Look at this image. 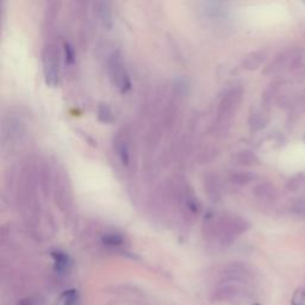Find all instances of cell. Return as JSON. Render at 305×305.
<instances>
[{"label": "cell", "mask_w": 305, "mask_h": 305, "mask_svg": "<svg viewBox=\"0 0 305 305\" xmlns=\"http://www.w3.org/2000/svg\"><path fill=\"white\" fill-rule=\"evenodd\" d=\"M109 73L114 85L119 90L120 93H125L130 90L131 82L129 74L123 65L122 56L119 53H114L109 58Z\"/></svg>", "instance_id": "cell-1"}, {"label": "cell", "mask_w": 305, "mask_h": 305, "mask_svg": "<svg viewBox=\"0 0 305 305\" xmlns=\"http://www.w3.org/2000/svg\"><path fill=\"white\" fill-rule=\"evenodd\" d=\"M43 71L45 81L50 86H56L58 84V60L54 48L47 47L43 53Z\"/></svg>", "instance_id": "cell-2"}, {"label": "cell", "mask_w": 305, "mask_h": 305, "mask_svg": "<svg viewBox=\"0 0 305 305\" xmlns=\"http://www.w3.org/2000/svg\"><path fill=\"white\" fill-rule=\"evenodd\" d=\"M302 60V54L299 50H286L279 54L273 60V62L267 67L266 73H277L286 68H293Z\"/></svg>", "instance_id": "cell-3"}, {"label": "cell", "mask_w": 305, "mask_h": 305, "mask_svg": "<svg viewBox=\"0 0 305 305\" xmlns=\"http://www.w3.org/2000/svg\"><path fill=\"white\" fill-rule=\"evenodd\" d=\"M254 194L256 197L260 198V199H273L277 194V191H275L274 186L269 183H262L260 185H258L254 189Z\"/></svg>", "instance_id": "cell-4"}, {"label": "cell", "mask_w": 305, "mask_h": 305, "mask_svg": "<svg viewBox=\"0 0 305 305\" xmlns=\"http://www.w3.org/2000/svg\"><path fill=\"white\" fill-rule=\"evenodd\" d=\"M79 301V293L74 288H69L60 294L57 298L56 305H76Z\"/></svg>", "instance_id": "cell-5"}, {"label": "cell", "mask_w": 305, "mask_h": 305, "mask_svg": "<svg viewBox=\"0 0 305 305\" xmlns=\"http://www.w3.org/2000/svg\"><path fill=\"white\" fill-rule=\"evenodd\" d=\"M52 256L53 259H54L56 271L65 272L68 269L71 261H69L68 255H66L63 251H54V253L52 254Z\"/></svg>", "instance_id": "cell-6"}, {"label": "cell", "mask_w": 305, "mask_h": 305, "mask_svg": "<svg viewBox=\"0 0 305 305\" xmlns=\"http://www.w3.org/2000/svg\"><path fill=\"white\" fill-rule=\"evenodd\" d=\"M264 60H265L264 53L262 52L254 53L253 55H250L249 57H247V60H246V62H245V66H246V68H248V69H255V68H258L262 62H264Z\"/></svg>", "instance_id": "cell-7"}, {"label": "cell", "mask_w": 305, "mask_h": 305, "mask_svg": "<svg viewBox=\"0 0 305 305\" xmlns=\"http://www.w3.org/2000/svg\"><path fill=\"white\" fill-rule=\"evenodd\" d=\"M98 118L104 123H111L114 120V114L106 104H100L98 108Z\"/></svg>", "instance_id": "cell-8"}, {"label": "cell", "mask_w": 305, "mask_h": 305, "mask_svg": "<svg viewBox=\"0 0 305 305\" xmlns=\"http://www.w3.org/2000/svg\"><path fill=\"white\" fill-rule=\"evenodd\" d=\"M117 152H118V156L123 165L129 164V151H128V147L124 141L118 142V144H117Z\"/></svg>", "instance_id": "cell-9"}, {"label": "cell", "mask_w": 305, "mask_h": 305, "mask_svg": "<svg viewBox=\"0 0 305 305\" xmlns=\"http://www.w3.org/2000/svg\"><path fill=\"white\" fill-rule=\"evenodd\" d=\"M103 242L110 247H118L123 243V237L119 234H109L103 237Z\"/></svg>", "instance_id": "cell-10"}, {"label": "cell", "mask_w": 305, "mask_h": 305, "mask_svg": "<svg viewBox=\"0 0 305 305\" xmlns=\"http://www.w3.org/2000/svg\"><path fill=\"white\" fill-rule=\"evenodd\" d=\"M240 162L243 165H256L259 162L258 157L251 152H242L240 154Z\"/></svg>", "instance_id": "cell-11"}, {"label": "cell", "mask_w": 305, "mask_h": 305, "mask_svg": "<svg viewBox=\"0 0 305 305\" xmlns=\"http://www.w3.org/2000/svg\"><path fill=\"white\" fill-rule=\"evenodd\" d=\"M303 179H304L303 175L293 176V178L290 179V180L287 181V184H286V190H287L288 192L297 191V190L301 187L302 183H303Z\"/></svg>", "instance_id": "cell-12"}, {"label": "cell", "mask_w": 305, "mask_h": 305, "mask_svg": "<svg viewBox=\"0 0 305 305\" xmlns=\"http://www.w3.org/2000/svg\"><path fill=\"white\" fill-rule=\"evenodd\" d=\"M292 211L299 217H305V198L297 199L292 205Z\"/></svg>", "instance_id": "cell-13"}, {"label": "cell", "mask_w": 305, "mask_h": 305, "mask_svg": "<svg viewBox=\"0 0 305 305\" xmlns=\"http://www.w3.org/2000/svg\"><path fill=\"white\" fill-rule=\"evenodd\" d=\"M293 305H305V286L298 288L292 297Z\"/></svg>", "instance_id": "cell-14"}, {"label": "cell", "mask_w": 305, "mask_h": 305, "mask_svg": "<svg viewBox=\"0 0 305 305\" xmlns=\"http://www.w3.org/2000/svg\"><path fill=\"white\" fill-rule=\"evenodd\" d=\"M65 55H66V61L69 63H73L76 60V54H74L73 48L71 47V44L65 43Z\"/></svg>", "instance_id": "cell-15"}, {"label": "cell", "mask_w": 305, "mask_h": 305, "mask_svg": "<svg viewBox=\"0 0 305 305\" xmlns=\"http://www.w3.org/2000/svg\"><path fill=\"white\" fill-rule=\"evenodd\" d=\"M18 305H34V301L31 298H24L18 303Z\"/></svg>", "instance_id": "cell-16"}]
</instances>
